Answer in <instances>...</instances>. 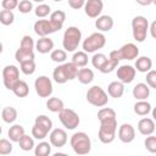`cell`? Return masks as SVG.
<instances>
[{
  "instance_id": "6da1fadb",
  "label": "cell",
  "mask_w": 156,
  "mask_h": 156,
  "mask_svg": "<svg viewBox=\"0 0 156 156\" xmlns=\"http://www.w3.org/2000/svg\"><path fill=\"white\" fill-rule=\"evenodd\" d=\"M116 117H108V118L99 119L100 121V128H99L98 138L102 144H110L115 140L116 132H117V118Z\"/></svg>"
},
{
  "instance_id": "7a4b0ae2",
  "label": "cell",
  "mask_w": 156,
  "mask_h": 156,
  "mask_svg": "<svg viewBox=\"0 0 156 156\" xmlns=\"http://www.w3.org/2000/svg\"><path fill=\"white\" fill-rule=\"evenodd\" d=\"M69 144L77 155H87L91 150V140L84 132L74 133L69 139Z\"/></svg>"
},
{
  "instance_id": "3957f363",
  "label": "cell",
  "mask_w": 156,
  "mask_h": 156,
  "mask_svg": "<svg viewBox=\"0 0 156 156\" xmlns=\"http://www.w3.org/2000/svg\"><path fill=\"white\" fill-rule=\"evenodd\" d=\"M82 40V32L78 27L71 26L68 27L65 33H63V39H62V46L65 49V51L68 52H73L76 51V49L79 46Z\"/></svg>"
},
{
  "instance_id": "277c9868",
  "label": "cell",
  "mask_w": 156,
  "mask_h": 156,
  "mask_svg": "<svg viewBox=\"0 0 156 156\" xmlns=\"http://www.w3.org/2000/svg\"><path fill=\"white\" fill-rule=\"evenodd\" d=\"M149 30V21L144 16H135L132 20V32L133 38L138 43H143L146 39Z\"/></svg>"
},
{
  "instance_id": "5b68a950",
  "label": "cell",
  "mask_w": 156,
  "mask_h": 156,
  "mask_svg": "<svg viewBox=\"0 0 156 156\" xmlns=\"http://www.w3.org/2000/svg\"><path fill=\"white\" fill-rule=\"evenodd\" d=\"M106 44V37L101 32H95L87 37L83 41V51L88 52H95L100 49H102Z\"/></svg>"
},
{
  "instance_id": "8992f818",
  "label": "cell",
  "mask_w": 156,
  "mask_h": 156,
  "mask_svg": "<svg viewBox=\"0 0 156 156\" xmlns=\"http://www.w3.org/2000/svg\"><path fill=\"white\" fill-rule=\"evenodd\" d=\"M87 100L89 104H91L93 106L96 107H102L105 105H107L108 102V96L106 94V91L99 87V85H93L91 88L88 89L87 91Z\"/></svg>"
},
{
  "instance_id": "52a82bcc",
  "label": "cell",
  "mask_w": 156,
  "mask_h": 156,
  "mask_svg": "<svg viewBox=\"0 0 156 156\" xmlns=\"http://www.w3.org/2000/svg\"><path fill=\"white\" fill-rule=\"evenodd\" d=\"M58 119L62 123V126L69 130L76 129L80 123L78 113L76 111H73L72 108H66V107H63L58 112Z\"/></svg>"
},
{
  "instance_id": "ba28073f",
  "label": "cell",
  "mask_w": 156,
  "mask_h": 156,
  "mask_svg": "<svg viewBox=\"0 0 156 156\" xmlns=\"http://www.w3.org/2000/svg\"><path fill=\"white\" fill-rule=\"evenodd\" d=\"M2 80L6 89L12 90L13 85L20 80V69L15 65H7L2 69Z\"/></svg>"
},
{
  "instance_id": "9c48e42d",
  "label": "cell",
  "mask_w": 156,
  "mask_h": 156,
  "mask_svg": "<svg viewBox=\"0 0 156 156\" xmlns=\"http://www.w3.org/2000/svg\"><path fill=\"white\" fill-rule=\"evenodd\" d=\"M35 93L39 98H49L52 94V82L46 76H39L34 82Z\"/></svg>"
},
{
  "instance_id": "30bf717a",
  "label": "cell",
  "mask_w": 156,
  "mask_h": 156,
  "mask_svg": "<svg viewBox=\"0 0 156 156\" xmlns=\"http://www.w3.org/2000/svg\"><path fill=\"white\" fill-rule=\"evenodd\" d=\"M116 51H117V56L119 61L121 60H134L139 56V48L133 43H127Z\"/></svg>"
},
{
  "instance_id": "8fae6325",
  "label": "cell",
  "mask_w": 156,
  "mask_h": 156,
  "mask_svg": "<svg viewBox=\"0 0 156 156\" xmlns=\"http://www.w3.org/2000/svg\"><path fill=\"white\" fill-rule=\"evenodd\" d=\"M135 68L130 65H122L117 68V78L123 84H129L135 78Z\"/></svg>"
},
{
  "instance_id": "7c38bea8",
  "label": "cell",
  "mask_w": 156,
  "mask_h": 156,
  "mask_svg": "<svg viewBox=\"0 0 156 156\" xmlns=\"http://www.w3.org/2000/svg\"><path fill=\"white\" fill-rule=\"evenodd\" d=\"M84 11L85 15L90 18H96L100 16L104 9V2L102 0H87L84 4Z\"/></svg>"
},
{
  "instance_id": "4fadbf2b",
  "label": "cell",
  "mask_w": 156,
  "mask_h": 156,
  "mask_svg": "<svg viewBox=\"0 0 156 156\" xmlns=\"http://www.w3.org/2000/svg\"><path fill=\"white\" fill-rule=\"evenodd\" d=\"M67 133L65 129H61V128H55L50 132L49 134V140H50V144L55 147H62L66 145L67 143Z\"/></svg>"
},
{
  "instance_id": "5bb4252c",
  "label": "cell",
  "mask_w": 156,
  "mask_h": 156,
  "mask_svg": "<svg viewBox=\"0 0 156 156\" xmlns=\"http://www.w3.org/2000/svg\"><path fill=\"white\" fill-rule=\"evenodd\" d=\"M135 138V129L132 124L129 123H123L119 126L118 128V139L124 143V144H129L134 140Z\"/></svg>"
},
{
  "instance_id": "9a60e30c",
  "label": "cell",
  "mask_w": 156,
  "mask_h": 156,
  "mask_svg": "<svg viewBox=\"0 0 156 156\" xmlns=\"http://www.w3.org/2000/svg\"><path fill=\"white\" fill-rule=\"evenodd\" d=\"M34 32L39 37H48L49 34H52L56 30L54 29V27L49 20H38L34 23Z\"/></svg>"
},
{
  "instance_id": "2e32d148",
  "label": "cell",
  "mask_w": 156,
  "mask_h": 156,
  "mask_svg": "<svg viewBox=\"0 0 156 156\" xmlns=\"http://www.w3.org/2000/svg\"><path fill=\"white\" fill-rule=\"evenodd\" d=\"M138 130L141 135H150L155 132V122L152 118L144 117L138 122Z\"/></svg>"
},
{
  "instance_id": "e0dca14e",
  "label": "cell",
  "mask_w": 156,
  "mask_h": 156,
  "mask_svg": "<svg viewBox=\"0 0 156 156\" xmlns=\"http://www.w3.org/2000/svg\"><path fill=\"white\" fill-rule=\"evenodd\" d=\"M98 20L95 21V27L99 32H108L112 29L113 27V20L111 16L108 15H104V16H99L96 17Z\"/></svg>"
},
{
  "instance_id": "ac0fdd59",
  "label": "cell",
  "mask_w": 156,
  "mask_h": 156,
  "mask_svg": "<svg viewBox=\"0 0 156 156\" xmlns=\"http://www.w3.org/2000/svg\"><path fill=\"white\" fill-rule=\"evenodd\" d=\"M65 20H66V13H65V11H62V10H56V11H54V12L50 13V20H49V21L51 22L54 29L57 32V30H60V29L62 28V26H63V23H65Z\"/></svg>"
},
{
  "instance_id": "d6986e66",
  "label": "cell",
  "mask_w": 156,
  "mask_h": 156,
  "mask_svg": "<svg viewBox=\"0 0 156 156\" xmlns=\"http://www.w3.org/2000/svg\"><path fill=\"white\" fill-rule=\"evenodd\" d=\"M35 49L40 54H48L54 49V41L49 37H40L35 43Z\"/></svg>"
},
{
  "instance_id": "ffe728a7",
  "label": "cell",
  "mask_w": 156,
  "mask_h": 156,
  "mask_svg": "<svg viewBox=\"0 0 156 156\" xmlns=\"http://www.w3.org/2000/svg\"><path fill=\"white\" fill-rule=\"evenodd\" d=\"M52 78H54V80H55L57 84H63V83H66L67 80H69L65 63H63V65H58V66L54 69V72H52Z\"/></svg>"
},
{
  "instance_id": "44dd1931",
  "label": "cell",
  "mask_w": 156,
  "mask_h": 156,
  "mask_svg": "<svg viewBox=\"0 0 156 156\" xmlns=\"http://www.w3.org/2000/svg\"><path fill=\"white\" fill-rule=\"evenodd\" d=\"M150 95V88L146 83H138L133 88V96L136 100H146Z\"/></svg>"
},
{
  "instance_id": "7402d4cb",
  "label": "cell",
  "mask_w": 156,
  "mask_h": 156,
  "mask_svg": "<svg viewBox=\"0 0 156 156\" xmlns=\"http://www.w3.org/2000/svg\"><path fill=\"white\" fill-rule=\"evenodd\" d=\"M107 93L111 98H115V99H118L123 95L124 93V84L119 80H115V82H111L107 87Z\"/></svg>"
},
{
  "instance_id": "603a6c76",
  "label": "cell",
  "mask_w": 156,
  "mask_h": 156,
  "mask_svg": "<svg viewBox=\"0 0 156 156\" xmlns=\"http://www.w3.org/2000/svg\"><path fill=\"white\" fill-rule=\"evenodd\" d=\"M134 68H135V71H139V72H141V73H146L147 71H150V69L152 68V61H151V58L147 57V56L136 57Z\"/></svg>"
},
{
  "instance_id": "cb8c5ba5",
  "label": "cell",
  "mask_w": 156,
  "mask_h": 156,
  "mask_svg": "<svg viewBox=\"0 0 156 156\" xmlns=\"http://www.w3.org/2000/svg\"><path fill=\"white\" fill-rule=\"evenodd\" d=\"M78 80L82 83V84H89L94 80V72L90 69V68H85V67H82L78 69V73H77V77Z\"/></svg>"
},
{
  "instance_id": "d4e9b609",
  "label": "cell",
  "mask_w": 156,
  "mask_h": 156,
  "mask_svg": "<svg viewBox=\"0 0 156 156\" xmlns=\"http://www.w3.org/2000/svg\"><path fill=\"white\" fill-rule=\"evenodd\" d=\"M7 134H9V139L12 143H18V140L24 135V128L21 124H13L10 127Z\"/></svg>"
},
{
  "instance_id": "484cf974",
  "label": "cell",
  "mask_w": 156,
  "mask_h": 156,
  "mask_svg": "<svg viewBox=\"0 0 156 156\" xmlns=\"http://www.w3.org/2000/svg\"><path fill=\"white\" fill-rule=\"evenodd\" d=\"M133 110L138 116H146L151 112V104L147 102L146 100H138L134 104Z\"/></svg>"
},
{
  "instance_id": "4316f807",
  "label": "cell",
  "mask_w": 156,
  "mask_h": 156,
  "mask_svg": "<svg viewBox=\"0 0 156 156\" xmlns=\"http://www.w3.org/2000/svg\"><path fill=\"white\" fill-rule=\"evenodd\" d=\"M1 118L5 123H13L17 119V110L12 106H6L1 111Z\"/></svg>"
},
{
  "instance_id": "83f0119b",
  "label": "cell",
  "mask_w": 156,
  "mask_h": 156,
  "mask_svg": "<svg viewBox=\"0 0 156 156\" xmlns=\"http://www.w3.org/2000/svg\"><path fill=\"white\" fill-rule=\"evenodd\" d=\"M12 91H13V94H15L16 96H18V98H26V96L29 94V87H28V84H27L24 80H21V79H20V80L13 85Z\"/></svg>"
},
{
  "instance_id": "f1b7e54d",
  "label": "cell",
  "mask_w": 156,
  "mask_h": 156,
  "mask_svg": "<svg viewBox=\"0 0 156 156\" xmlns=\"http://www.w3.org/2000/svg\"><path fill=\"white\" fill-rule=\"evenodd\" d=\"M72 63H74L78 68L85 67L88 65V54L85 51H77L72 56Z\"/></svg>"
},
{
  "instance_id": "f546056e",
  "label": "cell",
  "mask_w": 156,
  "mask_h": 156,
  "mask_svg": "<svg viewBox=\"0 0 156 156\" xmlns=\"http://www.w3.org/2000/svg\"><path fill=\"white\" fill-rule=\"evenodd\" d=\"M65 107L63 105V101L58 98H49L48 101H46V108L51 112H55V113H58L62 108Z\"/></svg>"
},
{
  "instance_id": "4dcf8cb0",
  "label": "cell",
  "mask_w": 156,
  "mask_h": 156,
  "mask_svg": "<svg viewBox=\"0 0 156 156\" xmlns=\"http://www.w3.org/2000/svg\"><path fill=\"white\" fill-rule=\"evenodd\" d=\"M15 58L17 62H23V61H29V60H34V51L27 50V49H17V51L15 52Z\"/></svg>"
},
{
  "instance_id": "1f68e13d",
  "label": "cell",
  "mask_w": 156,
  "mask_h": 156,
  "mask_svg": "<svg viewBox=\"0 0 156 156\" xmlns=\"http://www.w3.org/2000/svg\"><path fill=\"white\" fill-rule=\"evenodd\" d=\"M119 61L112 56H108V58L105 61V63L101 66V68L99 69L101 73H111L112 71H115V68H117Z\"/></svg>"
},
{
  "instance_id": "d6a6232c",
  "label": "cell",
  "mask_w": 156,
  "mask_h": 156,
  "mask_svg": "<svg viewBox=\"0 0 156 156\" xmlns=\"http://www.w3.org/2000/svg\"><path fill=\"white\" fill-rule=\"evenodd\" d=\"M35 156H48L51 154V144L48 141H40L37 146H34Z\"/></svg>"
},
{
  "instance_id": "836d02e7",
  "label": "cell",
  "mask_w": 156,
  "mask_h": 156,
  "mask_svg": "<svg viewBox=\"0 0 156 156\" xmlns=\"http://www.w3.org/2000/svg\"><path fill=\"white\" fill-rule=\"evenodd\" d=\"M48 134H49V130L38 123H34V126L32 127V136L38 140H43L44 138L48 136Z\"/></svg>"
},
{
  "instance_id": "e575fe53",
  "label": "cell",
  "mask_w": 156,
  "mask_h": 156,
  "mask_svg": "<svg viewBox=\"0 0 156 156\" xmlns=\"http://www.w3.org/2000/svg\"><path fill=\"white\" fill-rule=\"evenodd\" d=\"M18 144H20V147L23 150V151H30L34 149V139L27 134H24L20 140H18Z\"/></svg>"
},
{
  "instance_id": "d590c367",
  "label": "cell",
  "mask_w": 156,
  "mask_h": 156,
  "mask_svg": "<svg viewBox=\"0 0 156 156\" xmlns=\"http://www.w3.org/2000/svg\"><path fill=\"white\" fill-rule=\"evenodd\" d=\"M15 21V15L10 10H1L0 11V23L4 26H10Z\"/></svg>"
},
{
  "instance_id": "8d00e7d4",
  "label": "cell",
  "mask_w": 156,
  "mask_h": 156,
  "mask_svg": "<svg viewBox=\"0 0 156 156\" xmlns=\"http://www.w3.org/2000/svg\"><path fill=\"white\" fill-rule=\"evenodd\" d=\"M50 58H51L54 62L62 63V62H65L66 58H67V51H65V50H62V49L52 50L51 54H50Z\"/></svg>"
},
{
  "instance_id": "74e56055",
  "label": "cell",
  "mask_w": 156,
  "mask_h": 156,
  "mask_svg": "<svg viewBox=\"0 0 156 156\" xmlns=\"http://www.w3.org/2000/svg\"><path fill=\"white\" fill-rule=\"evenodd\" d=\"M34 13H35V16L38 18H44V17H46V16H49L51 13V7L49 5L41 2L34 9Z\"/></svg>"
},
{
  "instance_id": "f35d334b",
  "label": "cell",
  "mask_w": 156,
  "mask_h": 156,
  "mask_svg": "<svg viewBox=\"0 0 156 156\" xmlns=\"http://www.w3.org/2000/svg\"><path fill=\"white\" fill-rule=\"evenodd\" d=\"M21 66V71L22 73H24L26 76H30L35 72V62L34 60H29V61H23L20 63Z\"/></svg>"
},
{
  "instance_id": "ab89813d",
  "label": "cell",
  "mask_w": 156,
  "mask_h": 156,
  "mask_svg": "<svg viewBox=\"0 0 156 156\" xmlns=\"http://www.w3.org/2000/svg\"><path fill=\"white\" fill-rule=\"evenodd\" d=\"M106 60H107V56H106L105 54L98 52V54H94V56L91 57V65H93L95 68L100 69V68H101V66L105 63V61H106Z\"/></svg>"
},
{
  "instance_id": "60d3db41",
  "label": "cell",
  "mask_w": 156,
  "mask_h": 156,
  "mask_svg": "<svg viewBox=\"0 0 156 156\" xmlns=\"http://www.w3.org/2000/svg\"><path fill=\"white\" fill-rule=\"evenodd\" d=\"M12 141L9 139H0V155H9L12 152Z\"/></svg>"
},
{
  "instance_id": "b9f144b4",
  "label": "cell",
  "mask_w": 156,
  "mask_h": 156,
  "mask_svg": "<svg viewBox=\"0 0 156 156\" xmlns=\"http://www.w3.org/2000/svg\"><path fill=\"white\" fill-rule=\"evenodd\" d=\"M144 145H145V149L149 152L155 154L156 152V136H154L152 134L146 135V139L144 141Z\"/></svg>"
},
{
  "instance_id": "7bdbcfd3",
  "label": "cell",
  "mask_w": 156,
  "mask_h": 156,
  "mask_svg": "<svg viewBox=\"0 0 156 156\" xmlns=\"http://www.w3.org/2000/svg\"><path fill=\"white\" fill-rule=\"evenodd\" d=\"M20 48L27 49V50H30V51H34L35 44H34V41H33V38H32L30 35H23V38L21 39Z\"/></svg>"
},
{
  "instance_id": "ee69618b",
  "label": "cell",
  "mask_w": 156,
  "mask_h": 156,
  "mask_svg": "<svg viewBox=\"0 0 156 156\" xmlns=\"http://www.w3.org/2000/svg\"><path fill=\"white\" fill-rule=\"evenodd\" d=\"M34 123H38V124L43 126V127L46 128L49 132L52 129V121H51L48 116H45V115H40V116H38V117L35 118V122H34Z\"/></svg>"
},
{
  "instance_id": "f6af8a7d",
  "label": "cell",
  "mask_w": 156,
  "mask_h": 156,
  "mask_svg": "<svg viewBox=\"0 0 156 156\" xmlns=\"http://www.w3.org/2000/svg\"><path fill=\"white\" fill-rule=\"evenodd\" d=\"M17 9H18V11H20L21 13H29V12L33 10V4H32V1H29V0H21V1L18 2Z\"/></svg>"
},
{
  "instance_id": "bcb514c9",
  "label": "cell",
  "mask_w": 156,
  "mask_h": 156,
  "mask_svg": "<svg viewBox=\"0 0 156 156\" xmlns=\"http://www.w3.org/2000/svg\"><path fill=\"white\" fill-rule=\"evenodd\" d=\"M146 84L149 85V88L156 89V71L155 69H150L146 72Z\"/></svg>"
},
{
  "instance_id": "7dc6e473",
  "label": "cell",
  "mask_w": 156,
  "mask_h": 156,
  "mask_svg": "<svg viewBox=\"0 0 156 156\" xmlns=\"http://www.w3.org/2000/svg\"><path fill=\"white\" fill-rule=\"evenodd\" d=\"M18 2H20L18 0H2L1 1V6H2L4 10L12 11V10H15L18 6Z\"/></svg>"
},
{
  "instance_id": "c3c4849f",
  "label": "cell",
  "mask_w": 156,
  "mask_h": 156,
  "mask_svg": "<svg viewBox=\"0 0 156 156\" xmlns=\"http://www.w3.org/2000/svg\"><path fill=\"white\" fill-rule=\"evenodd\" d=\"M85 4V0H68V5L69 7L74 9V10H79L84 6Z\"/></svg>"
},
{
  "instance_id": "681fc988",
  "label": "cell",
  "mask_w": 156,
  "mask_h": 156,
  "mask_svg": "<svg viewBox=\"0 0 156 156\" xmlns=\"http://www.w3.org/2000/svg\"><path fill=\"white\" fill-rule=\"evenodd\" d=\"M139 5H141V6H150L151 4H154L155 2V0H135Z\"/></svg>"
},
{
  "instance_id": "f907efd6",
  "label": "cell",
  "mask_w": 156,
  "mask_h": 156,
  "mask_svg": "<svg viewBox=\"0 0 156 156\" xmlns=\"http://www.w3.org/2000/svg\"><path fill=\"white\" fill-rule=\"evenodd\" d=\"M155 28H156V21H154V22L151 23V26L149 27V29L151 30V37H152V38H155V37H156V33H155Z\"/></svg>"
},
{
  "instance_id": "816d5d0a",
  "label": "cell",
  "mask_w": 156,
  "mask_h": 156,
  "mask_svg": "<svg viewBox=\"0 0 156 156\" xmlns=\"http://www.w3.org/2000/svg\"><path fill=\"white\" fill-rule=\"evenodd\" d=\"M2 49H4V48H2V43H1V41H0V54H1V52H2Z\"/></svg>"
},
{
  "instance_id": "f5cc1de1",
  "label": "cell",
  "mask_w": 156,
  "mask_h": 156,
  "mask_svg": "<svg viewBox=\"0 0 156 156\" xmlns=\"http://www.w3.org/2000/svg\"><path fill=\"white\" fill-rule=\"evenodd\" d=\"M33 1H35V2H39V4H41L43 1H45V0H33Z\"/></svg>"
},
{
  "instance_id": "db71d44e",
  "label": "cell",
  "mask_w": 156,
  "mask_h": 156,
  "mask_svg": "<svg viewBox=\"0 0 156 156\" xmlns=\"http://www.w3.org/2000/svg\"><path fill=\"white\" fill-rule=\"evenodd\" d=\"M1 132H2V129H1V126H0V135H1Z\"/></svg>"
},
{
  "instance_id": "11a10c76",
  "label": "cell",
  "mask_w": 156,
  "mask_h": 156,
  "mask_svg": "<svg viewBox=\"0 0 156 156\" xmlns=\"http://www.w3.org/2000/svg\"><path fill=\"white\" fill-rule=\"evenodd\" d=\"M54 1H56V2H60V1H62V0H54Z\"/></svg>"
}]
</instances>
